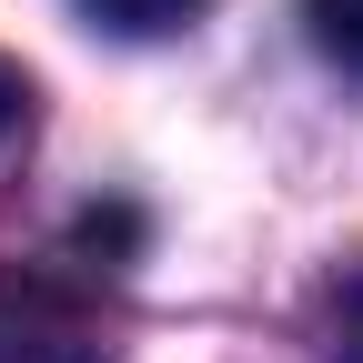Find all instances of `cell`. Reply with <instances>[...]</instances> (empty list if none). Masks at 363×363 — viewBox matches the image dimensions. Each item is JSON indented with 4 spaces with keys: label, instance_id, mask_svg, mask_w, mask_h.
I'll return each instance as SVG.
<instances>
[{
    "label": "cell",
    "instance_id": "277c9868",
    "mask_svg": "<svg viewBox=\"0 0 363 363\" xmlns=\"http://www.w3.org/2000/svg\"><path fill=\"white\" fill-rule=\"evenodd\" d=\"M343 363H363V283L343 293Z\"/></svg>",
    "mask_w": 363,
    "mask_h": 363
},
{
    "label": "cell",
    "instance_id": "7a4b0ae2",
    "mask_svg": "<svg viewBox=\"0 0 363 363\" xmlns=\"http://www.w3.org/2000/svg\"><path fill=\"white\" fill-rule=\"evenodd\" d=\"M81 11L101 21V30H121V40H152V30H182L202 0H81Z\"/></svg>",
    "mask_w": 363,
    "mask_h": 363
},
{
    "label": "cell",
    "instance_id": "3957f363",
    "mask_svg": "<svg viewBox=\"0 0 363 363\" xmlns=\"http://www.w3.org/2000/svg\"><path fill=\"white\" fill-rule=\"evenodd\" d=\"M21 111H30V81H21L11 61H0V142H11V131H21Z\"/></svg>",
    "mask_w": 363,
    "mask_h": 363
},
{
    "label": "cell",
    "instance_id": "6da1fadb",
    "mask_svg": "<svg viewBox=\"0 0 363 363\" xmlns=\"http://www.w3.org/2000/svg\"><path fill=\"white\" fill-rule=\"evenodd\" d=\"M303 21H313V51L333 71H363V0H303Z\"/></svg>",
    "mask_w": 363,
    "mask_h": 363
}]
</instances>
